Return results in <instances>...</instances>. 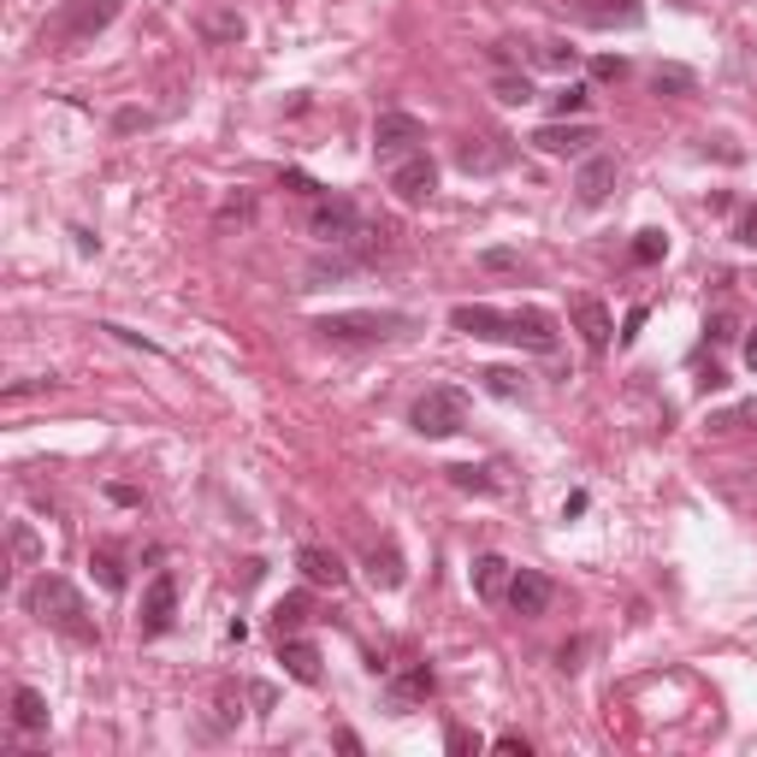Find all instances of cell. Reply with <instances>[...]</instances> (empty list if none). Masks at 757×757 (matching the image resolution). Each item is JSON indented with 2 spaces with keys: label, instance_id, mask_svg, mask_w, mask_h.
<instances>
[{
  "label": "cell",
  "instance_id": "1",
  "mask_svg": "<svg viewBox=\"0 0 757 757\" xmlns=\"http://www.w3.org/2000/svg\"><path fill=\"white\" fill-rule=\"evenodd\" d=\"M24 604H30V615H37V622H48L54 633H65V640L95 645L90 604L77 598L72 580H60V574H37V580H30V592H24Z\"/></svg>",
  "mask_w": 757,
  "mask_h": 757
},
{
  "label": "cell",
  "instance_id": "2",
  "mask_svg": "<svg viewBox=\"0 0 757 757\" xmlns=\"http://www.w3.org/2000/svg\"><path fill=\"white\" fill-rule=\"evenodd\" d=\"M408 426H415L421 438H450L468 426V391L456 385H433L426 397H415V408H408Z\"/></svg>",
  "mask_w": 757,
  "mask_h": 757
},
{
  "label": "cell",
  "instance_id": "3",
  "mask_svg": "<svg viewBox=\"0 0 757 757\" xmlns=\"http://www.w3.org/2000/svg\"><path fill=\"white\" fill-rule=\"evenodd\" d=\"M408 314H325L314 320V332L338 338V343H385V338H403L408 332Z\"/></svg>",
  "mask_w": 757,
  "mask_h": 757
},
{
  "label": "cell",
  "instance_id": "4",
  "mask_svg": "<svg viewBox=\"0 0 757 757\" xmlns=\"http://www.w3.org/2000/svg\"><path fill=\"white\" fill-rule=\"evenodd\" d=\"M421 143H426V125L415 113H378L373 118V154L378 160H408V154H421Z\"/></svg>",
  "mask_w": 757,
  "mask_h": 757
},
{
  "label": "cell",
  "instance_id": "5",
  "mask_svg": "<svg viewBox=\"0 0 757 757\" xmlns=\"http://www.w3.org/2000/svg\"><path fill=\"white\" fill-rule=\"evenodd\" d=\"M172 622H178V580H172V574H154L148 592H143L136 633H143V640H160V633H172Z\"/></svg>",
  "mask_w": 757,
  "mask_h": 757
},
{
  "label": "cell",
  "instance_id": "6",
  "mask_svg": "<svg viewBox=\"0 0 757 757\" xmlns=\"http://www.w3.org/2000/svg\"><path fill=\"white\" fill-rule=\"evenodd\" d=\"M113 19H118V0H65L60 42H90L95 30H107Z\"/></svg>",
  "mask_w": 757,
  "mask_h": 757
},
{
  "label": "cell",
  "instance_id": "7",
  "mask_svg": "<svg viewBox=\"0 0 757 757\" xmlns=\"http://www.w3.org/2000/svg\"><path fill=\"white\" fill-rule=\"evenodd\" d=\"M308 231H314L320 243H350V237L361 231L355 201H343V196H320V201H314V214H308Z\"/></svg>",
  "mask_w": 757,
  "mask_h": 757
},
{
  "label": "cell",
  "instance_id": "8",
  "mask_svg": "<svg viewBox=\"0 0 757 757\" xmlns=\"http://www.w3.org/2000/svg\"><path fill=\"white\" fill-rule=\"evenodd\" d=\"M539 154H557V160H568V154H587L598 143V131L592 125H580V118H550V125H539L527 136Z\"/></svg>",
  "mask_w": 757,
  "mask_h": 757
},
{
  "label": "cell",
  "instance_id": "9",
  "mask_svg": "<svg viewBox=\"0 0 757 757\" xmlns=\"http://www.w3.org/2000/svg\"><path fill=\"white\" fill-rule=\"evenodd\" d=\"M391 189H397V201H408V208H421V201H433V189H438V166L426 160V148L391 166Z\"/></svg>",
  "mask_w": 757,
  "mask_h": 757
},
{
  "label": "cell",
  "instance_id": "10",
  "mask_svg": "<svg viewBox=\"0 0 757 757\" xmlns=\"http://www.w3.org/2000/svg\"><path fill=\"white\" fill-rule=\"evenodd\" d=\"M550 598H557V587H550L539 568H515V574H509V610H515V615L539 622V615L550 610Z\"/></svg>",
  "mask_w": 757,
  "mask_h": 757
},
{
  "label": "cell",
  "instance_id": "11",
  "mask_svg": "<svg viewBox=\"0 0 757 757\" xmlns=\"http://www.w3.org/2000/svg\"><path fill=\"white\" fill-rule=\"evenodd\" d=\"M568 7H574V19L592 24V30H633L645 19L640 0H568Z\"/></svg>",
  "mask_w": 757,
  "mask_h": 757
},
{
  "label": "cell",
  "instance_id": "12",
  "mask_svg": "<svg viewBox=\"0 0 757 757\" xmlns=\"http://www.w3.org/2000/svg\"><path fill=\"white\" fill-rule=\"evenodd\" d=\"M568 314H574V332L587 338V350H592V355H604V350H610L615 320H610V308H604V302H598V297H574V302H568Z\"/></svg>",
  "mask_w": 757,
  "mask_h": 757
},
{
  "label": "cell",
  "instance_id": "13",
  "mask_svg": "<svg viewBox=\"0 0 757 757\" xmlns=\"http://www.w3.org/2000/svg\"><path fill=\"white\" fill-rule=\"evenodd\" d=\"M509 343L550 355V350H557V320H550L545 308H515V314H509Z\"/></svg>",
  "mask_w": 757,
  "mask_h": 757
},
{
  "label": "cell",
  "instance_id": "14",
  "mask_svg": "<svg viewBox=\"0 0 757 757\" xmlns=\"http://www.w3.org/2000/svg\"><path fill=\"white\" fill-rule=\"evenodd\" d=\"M450 325H456V332H468V338H504L509 343V314H504V308H491V302L450 308Z\"/></svg>",
  "mask_w": 757,
  "mask_h": 757
},
{
  "label": "cell",
  "instance_id": "15",
  "mask_svg": "<svg viewBox=\"0 0 757 757\" xmlns=\"http://www.w3.org/2000/svg\"><path fill=\"white\" fill-rule=\"evenodd\" d=\"M297 568H302V580H314V587H343L350 580V568H343V557L338 550H320V545H308V550H297Z\"/></svg>",
  "mask_w": 757,
  "mask_h": 757
},
{
  "label": "cell",
  "instance_id": "16",
  "mask_svg": "<svg viewBox=\"0 0 757 757\" xmlns=\"http://www.w3.org/2000/svg\"><path fill=\"white\" fill-rule=\"evenodd\" d=\"M610 189H615V160L610 154H592V160L580 166V178H574V196L587 201V208H598V201H610Z\"/></svg>",
  "mask_w": 757,
  "mask_h": 757
},
{
  "label": "cell",
  "instance_id": "17",
  "mask_svg": "<svg viewBox=\"0 0 757 757\" xmlns=\"http://www.w3.org/2000/svg\"><path fill=\"white\" fill-rule=\"evenodd\" d=\"M279 663H284V675L290 681H302V686H320V651L308 645V640H279Z\"/></svg>",
  "mask_w": 757,
  "mask_h": 757
},
{
  "label": "cell",
  "instance_id": "18",
  "mask_svg": "<svg viewBox=\"0 0 757 757\" xmlns=\"http://www.w3.org/2000/svg\"><path fill=\"white\" fill-rule=\"evenodd\" d=\"M509 574L515 568L497 557V550H486V557H474V592L486 598V604H497V598H509Z\"/></svg>",
  "mask_w": 757,
  "mask_h": 757
},
{
  "label": "cell",
  "instance_id": "19",
  "mask_svg": "<svg viewBox=\"0 0 757 757\" xmlns=\"http://www.w3.org/2000/svg\"><path fill=\"white\" fill-rule=\"evenodd\" d=\"M504 160H509V148L497 143V136H468V143L456 148V166L462 172H497Z\"/></svg>",
  "mask_w": 757,
  "mask_h": 757
},
{
  "label": "cell",
  "instance_id": "20",
  "mask_svg": "<svg viewBox=\"0 0 757 757\" xmlns=\"http://www.w3.org/2000/svg\"><path fill=\"white\" fill-rule=\"evenodd\" d=\"M12 722H19L24 734L48 728V698L37 693V686H19V693H12Z\"/></svg>",
  "mask_w": 757,
  "mask_h": 757
},
{
  "label": "cell",
  "instance_id": "21",
  "mask_svg": "<svg viewBox=\"0 0 757 757\" xmlns=\"http://www.w3.org/2000/svg\"><path fill=\"white\" fill-rule=\"evenodd\" d=\"M433 686H438V681H433V668L421 663V668H408V675H403L397 686H391V704H397V711H408V704L433 698Z\"/></svg>",
  "mask_w": 757,
  "mask_h": 757
},
{
  "label": "cell",
  "instance_id": "22",
  "mask_svg": "<svg viewBox=\"0 0 757 757\" xmlns=\"http://www.w3.org/2000/svg\"><path fill=\"white\" fill-rule=\"evenodd\" d=\"M308 615H314L308 592H290V598H279V610H272V633H279V640H290V633H297Z\"/></svg>",
  "mask_w": 757,
  "mask_h": 757
},
{
  "label": "cell",
  "instance_id": "23",
  "mask_svg": "<svg viewBox=\"0 0 757 757\" xmlns=\"http://www.w3.org/2000/svg\"><path fill=\"white\" fill-rule=\"evenodd\" d=\"M367 574H373V587H385V592H397L403 587V580H408V568H403V557H397V550H373V557H367Z\"/></svg>",
  "mask_w": 757,
  "mask_h": 757
},
{
  "label": "cell",
  "instance_id": "24",
  "mask_svg": "<svg viewBox=\"0 0 757 757\" xmlns=\"http://www.w3.org/2000/svg\"><path fill=\"white\" fill-rule=\"evenodd\" d=\"M491 95L504 101V107H527V101H532V77L527 72H497L491 77Z\"/></svg>",
  "mask_w": 757,
  "mask_h": 757
},
{
  "label": "cell",
  "instance_id": "25",
  "mask_svg": "<svg viewBox=\"0 0 757 757\" xmlns=\"http://www.w3.org/2000/svg\"><path fill=\"white\" fill-rule=\"evenodd\" d=\"M444 474H450V486H456V491H479V497H491V491H497V479H491L486 468H474V462H456V468H444Z\"/></svg>",
  "mask_w": 757,
  "mask_h": 757
},
{
  "label": "cell",
  "instance_id": "26",
  "mask_svg": "<svg viewBox=\"0 0 757 757\" xmlns=\"http://www.w3.org/2000/svg\"><path fill=\"white\" fill-rule=\"evenodd\" d=\"M587 83H562V90L557 95H550V113H557V118H580V113H587Z\"/></svg>",
  "mask_w": 757,
  "mask_h": 757
},
{
  "label": "cell",
  "instance_id": "27",
  "mask_svg": "<svg viewBox=\"0 0 757 757\" xmlns=\"http://www.w3.org/2000/svg\"><path fill=\"white\" fill-rule=\"evenodd\" d=\"M651 90L657 95H686L693 90V72H686V65H657V72H651Z\"/></svg>",
  "mask_w": 757,
  "mask_h": 757
},
{
  "label": "cell",
  "instance_id": "28",
  "mask_svg": "<svg viewBox=\"0 0 757 757\" xmlns=\"http://www.w3.org/2000/svg\"><path fill=\"white\" fill-rule=\"evenodd\" d=\"M90 568H95V580H101V587H107V592H125V568H118V557H113V550H95V557H90Z\"/></svg>",
  "mask_w": 757,
  "mask_h": 757
},
{
  "label": "cell",
  "instance_id": "29",
  "mask_svg": "<svg viewBox=\"0 0 757 757\" xmlns=\"http://www.w3.org/2000/svg\"><path fill=\"white\" fill-rule=\"evenodd\" d=\"M663 255H668V237L663 231H640V237H633V261H640V267H657Z\"/></svg>",
  "mask_w": 757,
  "mask_h": 757
},
{
  "label": "cell",
  "instance_id": "30",
  "mask_svg": "<svg viewBox=\"0 0 757 757\" xmlns=\"http://www.w3.org/2000/svg\"><path fill=\"white\" fill-rule=\"evenodd\" d=\"M479 378H486L491 397H521V373H515V367H486Z\"/></svg>",
  "mask_w": 757,
  "mask_h": 757
},
{
  "label": "cell",
  "instance_id": "31",
  "mask_svg": "<svg viewBox=\"0 0 757 757\" xmlns=\"http://www.w3.org/2000/svg\"><path fill=\"white\" fill-rule=\"evenodd\" d=\"M532 60H539V65H550V72H574V48H568V42H545Z\"/></svg>",
  "mask_w": 757,
  "mask_h": 757
},
{
  "label": "cell",
  "instance_id": "32",
  "mask_svg": "<svg viewBox=\"0 0 757 757\" xmlns=\"http://www.w3.org/2000/svg\"><path fill=\"white\" fill-rule=\"evenodd\" d=\"M592 77H598V83H622V77H628V60H622V54H598V60H592Z\"/></svg>",
  "mask_w": 757,
  "mask_h": 757
},
{
  "label": "cell",
  "instance_id": "33",
  "mask_svg": "<svg viewBox=\"0 0 757 757\" xmlns=\"http://www.w3.org/2000/svg\"><path fill=\"white\" fill-rule=\"evenodd\" d=\"M711 426H716V433H734V426H751V433H757V397H751V403H739L734 415H722V421H711Z\"/></svg>",
  "mask_w": 757,
  "mask_h": 757
},
{
  "label": "cell",
  "instance_id": "34",
  "mask_svg": "<svg viewBox=\"0 0 757 757\" xmlns=\"http://www.w3.org/2000/svg\"><path fill=\"white\" fill-rule=\"evenodd\" d=\"M12 550H19V562H37V557H42V545H37V532H30L24 521H12Z\"/></svg>",
  "mask_w": 757,
  "mask_h": 757
},
{
  "label": "cell",
  "instance_id": "35",
  "mask_svg": "<svg viewBox=\"0 0 757 757\" xmlns=\"http://www.w3.org/2000/svg\"><path fill=\"white\" fill-rule=\"evenodd\" d=\"M704 338H711V343H734V338H739L734 314H711V320H704Z\"/></svg>",
  "mask_w": 757,
  "mask_h": 757
},
{
  "label": "cell",
  "instance_id": "36",
  "mask_svg": "<svg viewBox=\"0 0 757 757\" xmlns=\"http://www.w3.org/2000/svg\"><path fill=\"white\" fill-rule=\"evenodd\" d=\"M42 391H54V378H19V385H7V403H24V397H42Z\"/></svg>",
  "mask_w": 757,
  "mask_h": 757
},
{
  "label": "cell",
  "instance_id": "37",
  "mask_svg": "<svg viewBox=\"0 0 757 757\" xmlns=\"http://www.w3.org/2000/svg\"><path fill=\"white\" fill-rule=\"evenodd\" d=\"M444 746H450L456 757H468V751H479V739H474L468 728H462V722H450V734H444Z\"/></svg>",
  "mask_w": 757,
  "mask_h": 757
},
{
  "label": "cell",
  "instance_id": "38",
  "mask_svg": "<svg viewBox=\"0 0 757 757\" xmlns=\"http://www.w3.org/2000/svg\"><path fill=\"white\" fill-rule=\"evenodd\" d=\"M734 243H746V249H757V208H746L734 219Z\"/></svg>",
  "mask_w": 757,
  "mask_h": 757
},
{
  "label": "cell",
  "instance_id": "39",
  "mask_svg": "<svg viewBox=\"0 0 757 757\" xmlns=\"http://www.w3.org/2000/svg\"><path fill=\"white\" fill-rule=\"evenodd\" d=\"M491 751H504V757H527L532 746H527L521 734H497V739H491Z\"/></svg>",
  "mask_w": 757,
  "mask_h": 757
},
{
  "label": "cell",
  "instance_id": "40",
  "mask_svg": "<svg viewBox=\"0 0 757 757\" xmlns=\"http://www.w3.org/2000/svg\"><path fill=\"white\" fill-rule=\"evenodd\" d=\"M208 30H214V37H243V19H237V12H219Z\"/></svg>",
  "mask_w": 757,
  "mask_h": 757
},
{
  "label": "cell",
  "instance_id": "41",
  "mask_svg": "<svg viewBox=\"0 0 757 757\" xmlns=\"http://www.w3.org/2000/svg\"><path fill=\"white\" fill-rule=\"evenodd\" d=\"M722 385H728V373H722V367H704V373H698V391H704V397H711V391H722Z\"/></svg>",
  "mask_w": 757,
  "mask_h": 757
},
{
  "label": "cell",
  "instance_id": "42",
  "mask_svg": "<svg viewBox=\"0 0 757 757\" xmlns=\"http://www.w3.org/2000/svg\"><path fill=\"white\" fill-rule=\"evenodd\" d=\"M640 325H645V308H628V320H622V343L640 338Z\"/></svg>",
  "mask_w": 757,
  "mask_h": 757
},
{
  "label": "cell",
  "instance_id": "43",
  "mask_svg": "<svg viewBox=\"0 0 757 757\" xmlns=\"http://www.w3.org/2000/svg\"><path fill=\"white\" fill-rule=\"evenodd\" d=\"M107 497H113V504H125V509L143 504V491H136V486H107Z\"/></svg>",
  "mask_w": 757,
  "mask_h": 757
},
{
  "label": "cell",
  "instance_id": "44",
  "mask_svg": "<svg viewBox=\"0 0 757 757\" xmlns=\"http://www.w3.org/2000/svg\"><path fill=\"white\" fill-rule=\"evenodd\" d=\"M486 267L491 272H509L515 267V249H486Z\"/></svg>",
  "mask_w": 757,
  "mask_h": 757
},
{
  "label": "cell",
  "instance_id": "45",
  "mask_svg": "<svg viewBox=\"0 0 757 757\" xmlns=\"http://www.w3.org/2000/svg\"><path fill=\"white\" fill-rule=\"evenodd\" d=\"M746 367H751V373H757V332H751V338H746Z\"/></svg>",
  "mask_w": 757,
  "mask_h": 757
}]
</instances>
